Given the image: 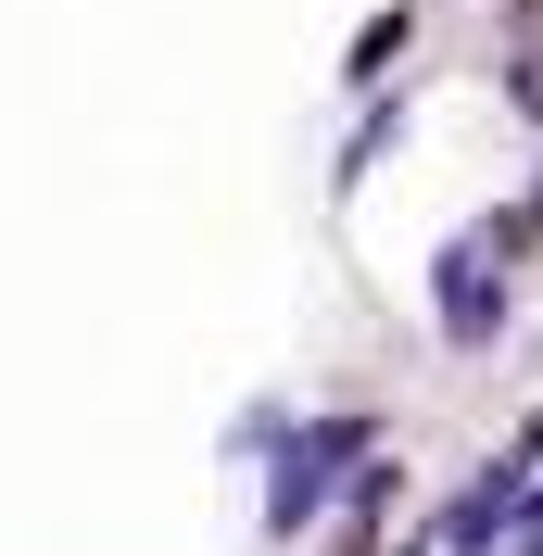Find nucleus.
Listing matches in <instances>:
<instances>
[{"label":"nucleus","instance_id":"obj_9","mask_svg":"<svg viewBox=\"0 0 543 556\" xmlns=\"http://www.w3.org/2000/svg\"><path fill=\"white\" fill-rule=\"evenodd\" d=\"M518 203H531V215H543V177H531V190H518Z\"/></svg>","mask_w":543,"mask_h":556},{"label":"nucleus","instance_id":"obj_7","mask_svg":"<svg viewBox=\"0 0 543 556\" xmlns=\"http://www.w3.org/2000/svg\"><path fill=\"white\" fill-rule=\"evenodd\" d=\"M506 556H543V481L518 493V519H506Z\"/></svg>","mask_w":543,"mask_h":556},{"label":"nucleus","instance_id":"obj_8","mask_svg":"<svg viewBox=\"0 0 543 556\" xmlns=\"http://www.w3.org/2000/svg\"><path fill=\"white\" fill-rule=\"evenodd\" d=\"M506 455H518V468H531V481H543V405H531V417H518V430H506Z\"/></svg>","mask_w":543,"mask_h":556},{"label":"nucleus","instance_id":"obj_2","mask_svg":"<svg viewBox=\"0 0 543 556\" xmlns=\"http://www.w3.org/2000/svg\"><path fill=\"white\" fill-rule=\"evenodd\" d=\"M430 329H442V354H493V342L518 329V266H506V253H480V228L442 241V266H430Z\"/></svg>","mask_w":543,"mask_h":556},{"label":"nucleus","instance_id":"obj_6","mask_svg":"<svg viewBox=\"0 0 543 556\" xmlns=\"http://www.w3.org/2000/svg\"><path fill=\"white\" fill-rule=\"evenodd\" d=\"M405 114H417V102H405V89H379V102H367V114H354V139H341V165H329V177H341V190H354V177H367V165H379V152H392V139H405Z\"/></svg>","mask_w":543,"mask_h":556},{"label":"nucleus","instance_id":"obj_3","mask_svg":"<svg viewBox=\"0 0 543 556\" xmlns=\"http://www.w3.org/2000/svg\"><path fill=\"white\" fill-rule=\"evenodd\" d=\"M518 493H531V468H518V455H480L468 481H455V493L430 506V544H442V556H506Z\"/></svg>","mask_w":543,"mask_h":556},{"label":"nucleus","instance_id":"obj_1","mask_svg":"<svg viewBox=\"0 0 543 556\" xmlns=\"http://www.w3.org/2000/svg\"><path fill=\"white\" fill-rule=\"evenodd\" d=\"M367 455H379V417L367 405H329L316 430H291V443L266 455V468H278V481H266V544H304V531L329 519V493L354 481Z\"/></svg>","mask_w":543,"mask_h":556},{"label":"nucleus","instance_id":"obj_5","mask_svg":"<svg viewBox=\"0 0 543 556\" xmlns=\"http://www.w3.org/2000/svg\"><path fill=\"white\" fill-rule=\"evenodd\" d=\"M405 38H417V0H392V13H367V26H354V51H341V76H354V89H379V76L405 64Z\"/></svg>","mask_w":543,"mask_h":556},{"label":"nucleus","instance_id":"obj_4","mask_svg":"<svg viewBox=\"0 0 543 556\" xmlns=\"http://www.w3.org/2000/svg\"><path fill=\"white\" fill-rule=\"evenodd\" d=\"M506 102L518 127H543V0H506Z\"/></svg>","mask_w":543,"mask_h":556}]
</instances>
